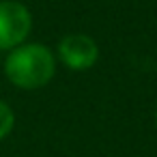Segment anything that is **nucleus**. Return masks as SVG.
<instances>
[{
  "label": "nucleus",
  "mask_w": 157,
  "mask_h": 157,
  "mask_svg": "<svg viewBox=\"0 0 157 157\" xmlns=\"http://www.w3.org/2000/svg\"><path fill=\"white\" fill-rule=\"evenodd\" d=\"M5 73L22 90H37L50 84L56 73V58L43 43H22L7 54Z\"/></svg>",
  "instance_id": "f257e3e1"
},
{
  "label": "nucleus",
  "mask_w": 157,
  "mask_h": 157,
  "mask_svg": "<svg viewBox=\"0 0 157 157\" xmlns=\"http://www.w3.org/2000/svg\"><path fill=\"white\" fill-rule=\"evenodd\" d=\"M33 28V15L17 0H0V50H15L26 41Z\"/></svg>",
  "instance_id": "f03ea898"
},
{
  "label": "nucleus",
  "mask_w": 157,
  "mask_h": 157,
  "mask_svg": "<svg viewBox=\"0 0 157 157\" xmlns=\"http://www.w3.org/2000/svg\"><path fill=\"white\" fill-rule=\"evenodd\" d=\"M58 58L71 71H86L99 58L97 41L84 33H69L58 43Z\"/></svg>",
  "instance_id": "7ed1b4c3"
},
{
  "label": "nucleus",
  "mask_w": 157,
  "mask_h": 157,
  "mask_svg": "<svg viewBox=\"0 0 157 157\" xmlns=\"http://www.w3.org/2000/svg\"><path fill=\"white\" fill-rule=\"evenodd\" d=\"M155 127H157V114H155Z\"/></svg>",
  "instance_id": "39448f33"
},
{
  "label": "nucleus",
  "mask_w": 157,
  "mask_h": 157,
  "mask_svg": "<svg viewBox=\"0 0 157 157\" xmlns=\"http://www.w3.org/2000/svg\"><path fill=\"white\" fill-rule=\"evenodd\" d=\"M13 125H15V114H13V110H11L5 101H0V140H5V138L13 131Z\"/></svg>",
  "instance_id": "20e7f679"
}]
</instances>
